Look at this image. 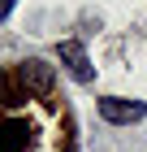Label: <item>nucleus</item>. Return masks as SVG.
I'll list each match as a JSON object with an SVG mask.
<instances>
[{"label": "nucleus", "mask_w": 147, "mask_h": 152, "mask_svg": "<svg viewBox=\"0 0 147 152\" xmlns=\"http://www.w3.org/2000/svg\"><path fill=\"white\" fill-rule=\"evenodd\" d=\"M17 83H22V91H30V96H48V91H52V83H56V70H52L48 61L30 57V61L17 65Z\"/></svg>", "instance_id": "1"}, {"label": "nucleus", "mask_w": 147, "mask_h": 152, "mask_svg": "<svg viewBox=\"0 0 147 152\" xmlns=\"http://www.w3.org/2000/svg\"><path fill=\"white\" fill-rule=\"evenodd\" d=\"M100 117L113 122V126H130V122H143L147 104L143 100H121V96H104L100 100Z\"/></svg>", "instance_id": "2"}, {"label": "nucleus", "mask_w": 147, "mask_h": 152, "mask_svg": "<svg viewBox=\"0 0 147 152\" xmlns=\"http://www.w3.org/2000/svg\"><path fill=\"white\" fill-rule=\"evenodd\" d=\"M61 61L69 65V74H74L78 83H87V78H91V61H87V48H82L78 39H65V44H61Z\"/></svg>", "instance_id": "3"}, {"label": "nucleus", "mask_w": 147, "mask_h": 152, "mask_svg": "<svg viewBox=\"0 0 147 152\" xmlns=\"http://www.w3.org/2000/svg\"><path fill=\"white\" fill-rule=\"evenodd\" d=\"M13 4H17V0H0V22H4V18L13 13Z\"/></svg>", "instance_id": "4"}]
</instances>
